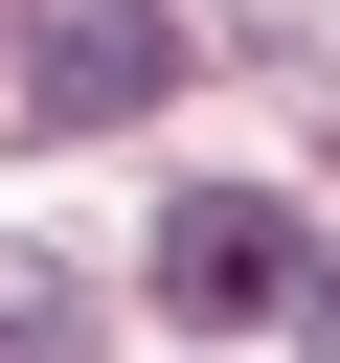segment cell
<instances>
[{
    "label": "cell",
    "instance_id": "4",
    "mask_svg": "<svg viewBox=\"0 0 340 363\" xmlns=\"http://www.w3.org/2000/svg\"><path fill=\"white\" fill-rule=\"evenodd\" d=\"M317 318H340V272H317ZM317 363H340V340H317Z\"/></svg>",
    "mask_w": 340,
    "mask_h": 363
},
{
    "label": "cell",
    "instance_id": "2",
    "mask_svg": "<svg viewBox=\"0 0 340 363\" xmlns=\"http://www.w3.org/2000/svg\"><path fill=\"white\" fill-rule=\"evenodd\" d=\"M159 295H181V318H272V295H295V204H272V182H181V204H159Z\"/></svg>",
    "mask_w": 340,
    "mask_h": 363
},
{
    "label": "cell",
    "instance_id": "1",
    "mask_svg": "<svg viewBox=\"0 0 340 363\" xmlns=\"http://www.w3.org/2000/svg\"><path fill=\"white\" fill-rule=\"evenodd\" d=\"M159 91H181V23L159 0H45V45H23V113L45 136H136Z\"/></svg>",
    "mask_w": 340,
    "mask_h": 363
},
{
    "label": "cell",
    "instance_id": "3",
    "mask_svg": "<svg viewBox=\"0 0 340 363\" xmlns=\"http://www.w3.org/2000/svg\"><path fill=\"white\" fill-rule=\"evenodd\" d=\"M0 363H68V295L45 272H0Z\"/></svg>",
    "mask_w": 340,
    "mask_h": 363
}]
</instances>
